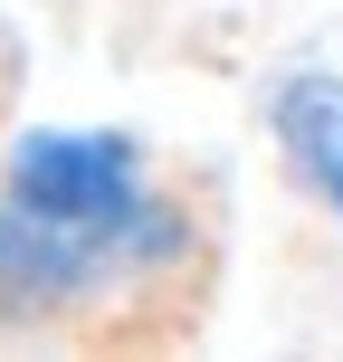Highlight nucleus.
Instances as JSON below:
<instances>
[{"label": "nucleus", "instance_id": "f257e3e1", "mask_svg": "<svg viewBox=\"0 0 343 362\" xmlns=\"http://www.w3.org/2000/svg\"><path fill=\"white\" fill-rule=\"evenodd\" d=\"M0 200L38 229L67 238H105L134 248L153 267H181L191 248V219L172 210V191H153V163L124 124H29L0 153Z\"/></svg>", "mask_w": 343, "mask_h": 362}, {"label": "nucleus", "instance_id": "f03ea898", "mask_svg": "<svg viewBox=\"0 0 343 362\" xmlns=\"http://www.w3.org/2000/svg\"><path fill=\"white\" fill-rule=\"evenodd\" d=\"M257 115H267V144L286 153V172L325 200L334 229H343V67H315V57L277 67Z\"/></svg>", "mask_w": 343, "mask_h": 362}]
</instances>
